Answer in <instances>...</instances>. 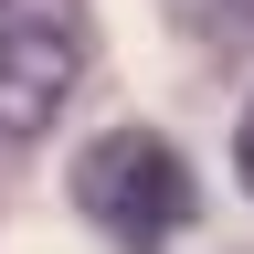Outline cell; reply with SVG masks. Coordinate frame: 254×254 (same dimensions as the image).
<instances>
[{"mask_svg": "<svg viewBox=\"0 0 254 254\" xmlns=\"http://www.w3.org/2000/svg\"><path fill=\"white\" fill-rule=\"evenodd\" d=\"M74 212L117 254H159L190 222V159L159 138V127H106V138L74 159Z\"/></svg>", "mask_w": 254, "mask_h": 254, "instance_id": "1", "label": "cell"}, {"mask_svg": "<svg viewBox=\"0 0 254 254\" xmlns=\"http://www.w3.org/2000/svg\"><path fill=\"white\" fill-rule=\"evenodd\" d=\"M85 74V0H0V138H43Z\"/></svg>", "mask_w": 254, "mask_h": 254, "instance_id": "2", "label": "cell"}, {"mask_svg": "<svg viewBox=\"0 0 254 254\" xmlns=\"http://www.w3.org/2000/svg\"><path fill=\"white\" fill-rule=\"evenodd\" d=\"M201 43H254V0H170Z\"/></svg>", "mask_w": 254, "mask_h": 254, "instance_id": "3", "label": "cell"}, {"mask_svg": "<svg viewBox=\"0 0 254 254\" xmlns=\"http://www.w3.org/2000/svg\"><path fill=\"white\" fill-rule=\"evenodd\" d=\"M233 170H244V190H254V106H244V127H233Z\"/></svg>", "mask_w": 254, "mask_h": 254, "instance_id": "4", "label": "cell"}]
</instances>
